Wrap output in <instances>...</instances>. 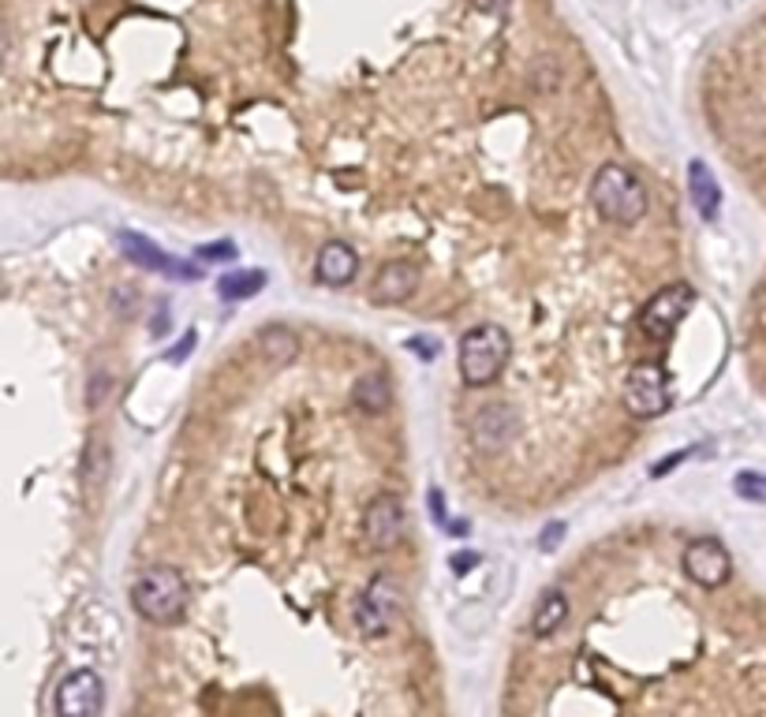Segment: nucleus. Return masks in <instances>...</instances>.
Listing matches in <instances>:
<instances>
[{
	"label": "nucleus",
	"mask_w": 766,
	"mask_h": 717,
	"mask_svg": "<svg viewBox=\"0 0 766 717\" xmlns=\"http://www.w3.org/2000/svg\"><path fill=\"white\" fill-rule=\"evenodd\" d=\"M591 206L606 225L628 228L639 225L647 210H651V195H647V183L639 180L628 165L606 161L598 165V172L591 176Z\"/></svg>",
	"instance_id": "obj_1"
},
{
	"label": "nucleus",
	"mask_w": 766,
	"mask_h": 717,
	"mask_svg": "<svg viewBox=\"0 0 766 717\" xmlns=\"http://www.w3.org/2000/svg\"><path fill=\"white\" fill-rule=\"evenodd\" d=\"M131 605L146 624L154 628H172L187 617V605H191V587L180 568L172 564H154L135 576L131 583Z\"/></svg>",
	"instance_id": "obj_2"
},
{
	"label": "nucleus",
	"mask_w": 766,
	"mask_h": 717,
	"mask_svg": "<svg viewBox=\"0 0 766 717\" xmlns=\"http://www.w3.org/2000/svg\"><path fill=\"white\" fill-rule=\"evenodd\" d=\"M509 359H512V340L497 322L471 325L468 333L460 337V348H456L460 378H464V385H471V389L494 385V381L505 374Z\"/></svg>",
	"instance_id": "obj_3"
},
{
	"label": "nucleus",
	"mask_w": 766,
	"mask_h": 717,
	"mask_svg": "<svg viewBox=\"0 0 766 717\" xmlns=\"http://www.w3.org/2000/svg\"><path fill=\"white\" fill-rule=\"evenodd\" d=\"M400 613H404V587L397 576L378 572L367 579V587L355 602V628L363 639H382L397 628Z\"/></svg>",
	"instance_id": "obj_4"
},
{
	"label": "nucleus",
	"mask_w": 766,
	"mask_h": 717,
	"mask_svg": "<svg viewBox=\"0 0 766 717\" xmlns=\"http://www.w3.org/2000/svg\"><path fill=\"white\" fill-rule=\"evenodd\" d=\"M625 411L639 422H651L666 415L673 404V378L662 363H636L625 378Z\"/></svg>",
	"instance_id": "obj_5"
},
{
	"label": "nucleus",
	"mask_w": 766,
	"mask_h": 717,
	"mask_svg": "<svg viewBox=\"0 0 766 717\" xmlns=\"http://www.w3.org/2000/svg\"><path fill=\"white\" fill-rule=\"evenodd\" d=\"M692 307H696V288L688 281H673L666 284V288H658V292L643 303V310H639V329L654 340L669 337V333L692 314Z\"/></svg>",
	"instance_id": "obj_6"
},
{
	"label": "nucleus",
	"mask_w": 766,
	"mask_h": 717,
	"mask_svg": "<svg viewBox=\"0 0 766 717\" xmlns=\"http://www.w3.org/2000/svg\"><path fill=\"white\" fill-rule=\"evenodd\" d=\"M408 531V512L397 493H374L363 508V538L374 553H389L400 546V538Z\"/></svg>",
	"instance_id": "obj_7"
},
{
	"label": "nucleus",
	"mask_w": 766,
	"mask_h": 717,
	"mask_svg": "<svg viewBox=\"0 0 766 717\" xmlns=\"http://www.w3.org/2000/svg\"><path fill=\"white\" fill-rule=\"evenodd\" d=\"M681 568L684 576L699 583L703 591H718L725 587L729 579H733V557H729V549L718 542V538H696V542H688L681 553Z\"/></svg>",
	"instance_id": "obj_8"
},
{
	"label": "nucleus",
	"mask_w": 766,
	"mask_h": 717,
	"mask_svg": "<svg viewBox=\"0 0 766 717\" xmlns=\"http://www.w3.org/2000/svg\"><path fill=\"white\" fill-rule=\"evenodd\" d=\"M57 717H101L105 710V680L94 669H71L53 695Z\"/></svg>",
	"instance_id": "obj_9"
},
{
	"label": "nucleus",
	"mask_w": 766,
	"mask_h": 717,
	"mask_svg": "<svg viewBox=\"0 0 766 717\" xmlns=\"http://www.w3.org/2000/svg\"><path fill=\"white\" fill-rule=\"evenodd\" d=\"M116 243H120V251H124L128 262L150 269V273H161V277H172V281H199L202 277V269H195L191 262H176L172 254H165L157 243H150L139 232H120Z\"/></svg>",
	"instance_id": "obj_10"
},
{
	"label": "nucleus",
	"mask_w": 766,
	"mask_h": 717,
	"mask_svg": "<svg viewBox=\"0 0 766 717\" xmlns=\"http://www.w3.org/2000/svg\"><path fill=\"white\" fill-rule=\"evenodd\" d=\"M415 288H419V266L397 258V262H385V266L374 273V281H370V299H374L378 307H389V303L412 299Z\"/></svg>",
	"instance_id": "obj_11"
},
{
	"label": "nucleus",
	"mask_w": 766,
	"mask_h": 717,
	"mask_svg": "<svg viewBox=\"0 0 766 717\" xmlns=\"http://www.w3.org/2000/svg\"><path fill=\"white\" fill-rule=\"evenodd\" d=\"M355 273H359V254L355 247H348L344 239H329L322 243V251L314 258V277L329 288H344V284L355 281Z\"/></svg>",
	"instance_id": "obj_12"
},
{
	"label": "nucleus",
	"mask_w": 766,
	"mask_h": 717,
	"mask_svg": "<svg viewBox=\"0 0 766 717\" xmlns=\"http://www.w3.org/2000/svg\"><path fill=\"white\" fill-rule=\"evenodd\" d=\"M520 430V419H516V411L509 404H490L475 415V441L483 445L486 452H497L505 449L512 437Z\"/></svg>",
	"instance_id": "obj_13"
},
{
	"label": "nucleus",
	"mask_w": 766,
	"mask_h": 717,
	"mask_svg": "<svg viewBox=\"0 0 766 717\" xmlns=\"http://www.w3.org/2000/svg\"><path fill=\"white\" fill-rule=\"evenodd\" d=\"M568 617H572L568 591L565 587H546V591L539 594L535 613H531V635H535V639H554L568 624Z\"/></svg>",
	"instance_id": "obj_14"
},
{
	"label": "nucleus",
	"mask_w": 766,
	"mask_h": 717,
	"mask_svg": "<svg viewBox=\"0 0 766 717\" xmlns=\"http://www.w3.org/2000/svg\"><path fill=\"white\" fill-rule=\"evenodd\" d=\"M688 198L699 210L703 221H718L722 213V187L714 180V172L707 169V161H688Z\"/></svg>",
	"instance_id": "obj_15"
},
{
	"label": "nucleus",
	"mask_w": 766,
	"mask_h": 717,
	"mask_svg": "<svg viewBox=\"0 0 766 717\" xmlns=\"http://www.w3.org/2000/svg\"><path fill=\"white\" fill-rule=\"evenodd\" d=\"M266 288V273L262 269H232L217 281V296L225 303H240V299H255Z\"/></svg>",
	"instance_id": "obj_16"
},
{
	"label": "nucleus",
	"mask_w": 766,
	"mask_h": 717,
	"mask_svg": "<svg viewBox=\"0 0 766 717\" xmlns=\"http://www.w3.org/2000/svg\"><path fill=\"white\" fill-rule=\"evenodd\" d=\"M355 408L359 411H367V415H382L385 408H389V381L382 378V374H367V378H359L355 381Z\"/></svg>",
	"instance_id": "obj_17"
},
{
	"label": "nucleus",
	"mask_w": 766,
	"mask_h": 717,
	"mask_svg": "<svg viewBox=\"0 0 766 717\" xmlns=\"http://www.w3.org/2000/svg\"><path fill=\"white\" fill-rule=\"evenodd\" d=\"M105 478H109V445H105V437H90V441H86V452H83L86 490L98 493L101 486H105Z\"/></svg>",
	"instance_id": "obj_18"
},
{
	"label": "nucleus",
	"mask_w": 766,
	"mask_h": 717,
	"mask_svg": "<svg viewBox=\"0 0 766 717\" xmlns=\"http://www.w3.org/2000/svg\"><path fill=\"white\" fill-rule=\"evenodd\" d=\"M258 344L270 352V359H277V363H288V359H296L299 352V340L284 329V325H270L262 337H258Z\"/></svg>",
	"instance_id": "obj_19"
},
{
	"label": "nucleus",
	"mask_w": 766,
	"mask_h": 717,
	"mask_svg": "<svg viewBox=\"0 0 766 717\" xmlns=\"http://www.w3.org/2000/svg\"><path fill=\"white\" fill-rule=\"evenodd\" d=\"M733 490H737V497L752 501V505H766V475L763 471H740V475L733 478Z\"/></svg>",
	"instance_id": "obj_20"
},
{
	"label": "nucleus",
	"mask_w": 766,
	"mask_h": 717,
	"mask_svg": "<svg viewBox=\"0 0 766 717\" xmlns=\"http://www.w3.org/2000/svg\"><path fill=\"white\" fill-rule=\"evenodd\" d=\"M199 258H206V262H221V258H236V247L232 243H210V247H199Z\"/></svg>",
	"instance_id": "obj_21"
},
{
	"label": "nucleus",
	"mask_w": 766,
	"mask_h": 717,
	"mask_svg": "<svg viewBox=\"0 0 766 717\" xmlns=\"http://www.w3.org/2000/svg\"><path fill=\"white\" fill-rule=\"evenodd\" d=\"M408 352L423 355V363H434V359H438V344H434V340H426V337H412L408 340Z\"/></svg>",
	"instance_id": "obj_22"
},
{
	"label": "nucleus",
	"mask_w": 766,
	"mask_h": 717,
	"mask_svg": "<svg viewBox=\"0 0 766 717\" xmlns=\"http://www.w3.org/2000/svg\"><path fill=\"white\" fill-rule=\"evenodd\" d=\"M561 535H565V523H550V527H546V531L539 535V549H542V553H550V549H557Z\"/></svg>",
	"instance_id": "obj_23"
},
{
	"label": "nucleus",
	"mask_w": 766,
	"mask_h": 717,
	"mask_svg": "<svg viewBox=\"0 0 766 717\" xmlns=\"http://www.w3.org/2000/svg\"><path fill=\"white\" fill-rule=\"evenodd\" d=\"M692 452H696V449H684V452H677V456H666V460H662V464H654V467H651V475H654V478L669 475V471H673V467H677V464H684V460H688V456H692Z\"/></svg>",
	"instance_id": "obj_24"
},
{
	"label": "nucleus",
	"mask_w": 766,
	"mask_h": 717,
	"mask_svg": "<svg viewBox=\"0 0 766 717\" xmlns=\"http://www.w3.org/2000/svg\"><path fill=\"white\" fill-rule=\"evenodd\" d=\"M191 348H195V333H187L184 344H176V348H172V352L165 355V359H169V363H184L187 355H191Z\"/></svg>",
	"instance_id": "obj_25"
},
{
	"label": "nucleus",
	"mask_w": 766,
	"mask_h": 717,
	"mask_svg": "<svg viewBox=\"0 0 766 717\" xmlns=\"http://www.w3.org/2000/svg\"><path fill=\"white\" fill-rule=\"evenodd\" d=\"M483 557L479 553H456L453 557V572L456 576H464V572H471V564H479Z\"/></svg>",
	"instance_id": "obj_26"
},
{
	"label": "nucleus",
	"mask_w": 766,
	"mask_h": 717,
	"mask_svg": "<svg viewBox=\"0 0 766 717\" xmlns=\"http://www.w3.org/2000/svg\"><path fill=\"white\" fill-rule=\"evenodd\" d=\"M475 4H479L483 12H505L512 0H475Z\"/></svg>",
	"instance_id": "obj_27"
}]
</instances>
